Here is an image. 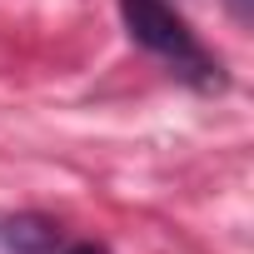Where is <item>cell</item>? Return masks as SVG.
Instances as JSON below:
<instances>
[{
  "instance_id": "cell-1",
  "label": "cell",
  "mask_w": 254,
  "mask_h": 254,
  "mask_svg": "<svg viewBox=\"0 0 254 254\" xmlns=\"http://www.w3.org/2000/svg\"><path fill=\"white\" fill-rule=\"evenodd\" d=\"M120 15H125V30H130L135 45H145L150 55L175 65L190 85H199V90H219L224 85L219 60L204 50V40L190 30V20L175 15L165 0H120Z\"/></svg>"
},
{
  "instance_id": "cell-2",
  "label": "cell",
  "mask_w": 254,
  "mask_h": 254,
  "mask_svg": "<svg viewBox=\"0 0 254 254\" xmlns=\"http://www.w3.org/2000/svg\"><path fill=\"white\" fill-rule=\"evenodd\" d=\"M50 244H55V229L45 219H15L5 229V249L10 254H45Z\"/></svg>"
},
{
  "instance_id": "cell-3",
  "label": "cell",
  "mask_w": 254,
  "mask_h": 254,
  "mask_svg": "<svg viewBox=\"0 0 254 254\" xmlns=\"http://www.w3.org/2000/svg\"><path fill=\"white\" fill-rule=\"evenodd\" d=\"M60 254H105V244H90V239H80V244H65Z\"/></svg>"
},
{
  "instance_id": "cell-4",
  "label": "cell",
  "mask_w": 254,
  "mask_h": 254,
  "mask_svg": "<svg viewBox=\"0 0 254 254\" xmlns=\"http://www.w3.org/2000/svg\"><path fill=\"white\" fill-rule=\"evenodd\" d=\"M234 5H239V15H244V0H234Z\"/></svg>"
}]
</instances>
